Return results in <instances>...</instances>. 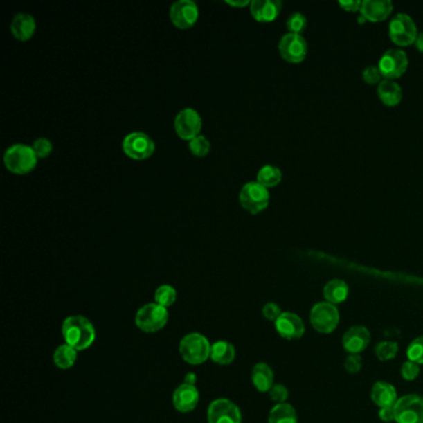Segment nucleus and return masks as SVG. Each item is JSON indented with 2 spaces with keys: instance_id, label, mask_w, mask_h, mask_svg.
<instances>
[{
  "instance_id": "obj_1",
  "label": "nucleus",
  "mask_w": 423,
  "mask_h": 423,
  "mask_svg": "<svg viewBox=\"0 0 423 423\" xmlns=\"http://www.w3.org/2000/svg\"><path fill=\"white\" fill-rule=\"evenodd\" d=\"M62 336L67 345L82 352L95 343V327L86 316H69L62 323Z\"/></svg>"
},
{
  "instance_id": "obj_2",
  "label": "nucleus",
  "mask_w": 423,
  "mask_h": 423,
  "mask_svg": "<svg viewBox=\"0 0 423 423\" xmlns=\"http://www.w3.org/2000/svg\"><path fill=\"white\" fill-rule=\"evenodd\" d=\"M39 158L33 147L26 144H14L4 154V165L10 173L24 175L30 173L37 165Z\"/></svg>"
},
{
  "instance_id": "obj_3",
  "label": "nucleus",
  "mask_w": 423,
  "mask_h": 423,
  "mask_svg": "<svg viewBox=\"0 0 423 423\" xmlns=\"http://www.w3.org/2000/svg\"><path fill=\"white\" fill-rule=\"evenodd\" d=\"M179 352L186 363L201 365L211 355V344L203 334H188L180 341Z\"/></svg>"
},
{
  "instance_id": "obj_4",
  "label": "nucleus",
  "mask_w": 423,
  "mask_h": 423,
  "mask_svg": "<svg viewBox=\"0 0 423 423\" xmlns=\"http://www.w3.org/2000/svg\"><path fill=\"white\" fill-rule=\"evenodd\" d=\"M169 313L159 304L148 303L139 308L136 314V325L144 333H156L167 325Z\"/></svg>"
},
{
  "instance_id": "obj_5",
  "label": "nucleus",
  "mask_w": 423,
  "mask_h": 423,
  "mask_svg": "<svg viewBox=\"0 0 423 423\" xmlns=\"http://www.w3.org/2000/svg\"><path fill=\"white\" fill-rule=\"evenodd\" d=\"M240 204L250 214H260L269 206V189L258 181H250L244 184L240 191Z\"/></svg>"
},
{
  "instance_id": "obj_6",
  "label": "nucleus",
  "mask_w": 423,
  "mask_h": 423,
  "mask_svg": "<svg viewBox=\"0 0 423 423\" xmlns=\"http://www.w3.org/2000/svg\"><path fill=\"white\" fill-rule=\"evenodd\" d=\"M310 324L318 333L330 334L339 325L340 314L336 305L321 302L310 310Z\"/></svg>"
},
{
  "instance_id": "obj_7",
  "label": "nucleus",
  "mask_w": 423,
  "mask_h": 423,
  "mask_svg": "<svg viewBox=\"0 0 423 423\" xmlns=\"http://www.w3.org/2000/svg\"><path fill=\"white\" fill-rule=\"evenodd\" d=\"M395 422L423 423V397L410 393L397 399L393 406Z\"/></svg>"
},
{
  "instance_id": "obj_8",
  "label": "nucleus",
  "mask_w": 423,
  "mask_h": 423,
  "mask_svg": "<svg viewBox=\"0 0 423 423\" xmlns=\"http://www.w3.org/2000/svg\"><path fill=\"white\" fill-rule=\"evenodd\" d=\"M388 35L395 44L408 46L416 42L417 26L410 15L399 12L391 19L388 24Z\"/></svg>"
},
{
  "instance_id": "obj_9",
  "label": "nucleus",
  "mask_w": 423,
  "mask_h": 423,
  "mask_svg": "<svg viewBox=\"0 0 423 423\" xmlns=\"http://www.w3.org/2000/svg\"><path fill=\"white\" fill-rule=\"evenodd\" d=\"M122 148L125 155L133 161H147L154 154V141L145 133L133 132L123 139Z\"/></svg>"
},
{
  "instance_id": "obj_10",
  "label": "nucleus",
  "mask_w": 423,
  "mask_h": 423,
  "mask_svg": "<svg viewBox=\"0 0 423 423\" xmlns=\"http://www.w3.org/2000/svg\"><path fill=\"white\" fill-rule=\"evenodd\" d=\"M174 128L178 137L190 142L191 139L200 136V131L203 128L201 116L194 108H184L177 114Z\"/></svg>"
},
{
  "instance_id": "obj_11",
  "label": "nucleus",
  "mask_w": 423,
  "mask_h": 423,
  "mask_svg": "<svg viewBox=\"0 0 423 423\" xmlns=\"http://www.w3.org/2000/svg\"><path fill=\"white\" fill-rule=\"evenodd\" d=\"M382 78L395 80L402 76L408 67V57L404 50L388 48L379 61Z\"/></svg>"
},
{
  "instance_id": "obj_12",
  "label": "nucleus",
  "mask_w": 423,
  "mask_h": 423,
  "mask_svg": "<svg viewBox=\"0 0 423 423\" xmlns=\"http://www.w3.org/2000/svg\"><path fill=\"white\" fill-rule=\"evenodd\" d=\"M280 56L283 60L291 64H299L305 60V56L308 53V45L300 34H292L288 33L282 36L278 44Z\"/></svg>"
},
{
  "instance_id": "obj_13",
  "label": "nucleus",
  "mask_w": 423,
  "mask_h": 423,
  "mask_svg": "<svg viewBox=\"0 0 423 423\" xmlns=\"http://www.w3.org/2000/svg\"><path fill=\"white\" fill-rule=\"evenodd\" d=\"M169 17L174 26L180 30H188L199 20V8L191 0H179L170 8Z\"/></svg>"
},
{
  "instance_id": "obj_14",
  "label": "nucleus",
  "mask_w": 423,
  "mask_h": 423,
  "mask_svg": "<svg viewBox=\"0 0 423 423\" xmlns=\"http://www.w3.org/2000/svg\"><path fill=\"white\" fill-rule=\"evenodd\" d=\"M209 423H241L242 416L239 406L227 399H214L208 408Z\"/></svg>"
},
{
  "instance_id": "obj_15",
  "label": "nucleus",
  "mask_w": 423,
  "mask_h": 423,
  "mask_svg": "<svg viewBox=\"0 0 423 423\" xmlns=\"http://www.w3.org/2000/svg\"><path fill=\"white\" fill-rule=\"evenodd\" d=\"M276 330L282 338L287 340L299 339L303 336L305 325L300 316L292 312H283L280 318L274 322Z\"/></svg>"
},
{
  "instance_id": "obj_16",
  "label": "nucleus",
  "mask_w": 423,
  "mask_h": 423,
  "mask_svg": "<svg viewBox=\"0 0 423 423\" xmlns=\"http://www.w3.org/2000/svg\"><path fill=\"white\" fill-rule=\"evenodd\" d=\"M200 393L195 385L181 384L173 393V405L177 411L188 413L197 408Z\"/></svg>"
},
{
  "instance_id": "obj_17",
  "label": "nucleus",
  "mask_w": 423,
  "mask_h": 423,
  "mask_svg": "<svg viewBox=\"0 0 423 423\" xmlns=\"http://www.w3.org/2000/svg\"><path fill=\"white\" fill-rule=\"evenodd\" d=\"M371 335L368 328L361 325H355L346 330L343 336V346L349 354L363 352L370 344Z\"/></svg>"
},
{
  "instance_id": "obj_18",
  "label": "nucleus",
  "mask_w": 423,
  "mask_h": 423,
  "mask_svg": "<svg viewBox=\"0 0 423 423\" xmlns=\"http://www.w3.org/2000/svg\"><path fill=\"white\" fill-rule=\"evenodd\" d=\"M282 3L280 0H253L251 1V15L260 23H271L278 18Z\"/></svg>"
},
{
  "instance_id": "obj_19",
  "label": "nucleus",
  "mask_w": 423,
  "mask_h": 423,
  "mask_svg": "<svg viewBox=\"0 0 423 423\" xmlns=\"http://www.w3.org/2000/svg\"><path fill=\"white\" fill-rule=\"evenodd\" d=\"M393 10V4L390 0H363L360 8L363 18L372 23L388 19Z\"/></svg>"
},
{
  "instance_id": "obj_20",
  "label": "nucleus",
  "mask_w": 423,
  "mask_h": 423,
  "mask_svg": "<svg viewBox=\"0 0 423 423\" xmlns=\"http://www.w3.org/2000/svg\"><path fill=\"white\" fill-rule=\"evenodd\" d=\"M36 30L35 19L30 14L19 12L12 20L10 31L19 42H29Z\"/></svg>"
},
{
  "instance_id": "obj_21",
  "label": "nucleus",
  "mask_w": 423,
  "mask_h": 423,
  "mask_svg": "<svg viewBox=\"0 0 423 423\" xmlns=\"http://www.w3.org/2000/svg\"><path fill=\"white\" fill-rule=\"evenodd\" d=\"M371 399L380 408L393 407L397 402L396 388L386 381H377L371 388Z\"/></svg>"
},
{
  "instance_id": "obj_22",
  "label": "nucleus",
  "mask_w": 423,
  "mask_h": 423,
  "mask_svg": "<svg viewBox=\"0 0 423 423\" xmlns=\"http://www.w3.org/2000/svg\"><path fill=\"white\" fill-rule=\"evenodd\" d=\"M251 380L260 393H269L274 385L273 370L271 369L269 363H256L251 372Z\"/></svg>"
},
{
  "instance_id": "obj_23",
  "label": "nucleus",
  "mask_w": 423,
  "mask_h": 423,
  "mask_svg": "<svg viewBox=\"0 0 423 423\" xmlns=\"http://www.w3.org/2000/svg\"><path fill=\"white\" fill-rule=\"evenodd\" d=\"M377 95L384 105L396 106L402 100V89L393 80H382L377 87Z\"/></svg>"
},
{
  "instance_id": "obj_24",
  "label": "nucleus",
  "mask_w": 423,
  "mask_h": 423,
  "mask_svg": "<svg viewBox=\"0 0 423 423\" xmlns=\"http://www.w3.org/2000/svg\"><path fill=\"white\" fill-rule=\"evenodd\" d=\"M323 294H324L325 302L338 305V304L344 303L348 298L349 286L346 285L345 280H329L328 283L324 287V289H323Z\"/></svg>"
},
{
  "instance_id": "obj_25",
  "label": "nucleus",
  "mask_w": 423,
  "mask_h": 423,
  "mask_svg": "<svg viewBox=\"0 0 423 423\" xmlns=\"http://www.w3.org/2000/svg\"><path fill=\"white\" fill-rule=\"evenodd\" d=\"M235 348L231 343L225 340H219L211 344L210 359L219 365H230L235 360Z\"/></svg>"
},
{
  "instance_id": "obj_26",
  "label": "nucleus",
  "mask_w": 423,
  "mask_h": 423,
  "mask_svg": "<svg viewBox=\"0 0 423 423\" xmlns=\"http://www.w3.org/2000/svg\"><path fill=\"white\" fill-rule=\"evenodd\" d=\"M297 413L289 404H277L269 412V423H297Z\"/></svg>"
},
{
  "instance_id": "obj_27",
  "label": "nucleus",
  "mask_w": 423,
  "mask_h": 423,
  "mask_svg": "<svg viewBox=\"0 0 423 423\" xmlns=\"http://www.w3.org/2000/svg\"><path fill=\"white\" fill-rule=\"evenodd\" d=\"M78 360V350L72 346L64 344L54 352V363L59 369L67 370L72 368Z\"/></svg>"
},
{
  "instance_id": "obj_28",
  "label": "nucleus",
  "mask_w": 423,
  "mask_h": 423,
  "mask_svg": "<svg viewBox=\"0 0 423 423\" xmlns=\"http://www.w3.org/2000/svg\"><path fill=\"white\" fill-rule=\"evenodd\" d=\"M282 180V172L278 167L274 165H264L257 173V181L263 185L264 188H273L278 185Z\"/></svg>"
},
{
  "instance_id": "obj_29",
  "label": "nucleus",
  "mask_w": 423,
  "mask_h": 423,
  "mask_svg": "<svg viewBox=\"0 0 423 423\" xmlns=\"http://www.w3.org/2000/svg\"><path fill=\"white\" fill-rule=\"evenodd\" d=\"M177 297H178V294H177L175 288L169 286V285H163V286L158 287L156 291H155V303L159 304L164 308L172 307L177 302Z\"/></svg>"
},
{
  "instance_id": "obj_30",
  "label": "nucleus",
  "mask_w": 423,
  "mask_h": 423,
  "mask_svg": "<svg viewBox=\"0 0 423 423\" xmlns=\"http://www.w3.org/2000/svg\"><path fill=\"white\" fill-rule=\"evenodd\" d=\"M399 352V344L395 341H381L375 348L376 357L381 361H388L396 358Z\"/></svg>"
},
{
  "instance_id": "obj_31",
  "label": "nucleus",
  "mask_w": 423,
  "mask_h": 423,
  "mask_svg": "<svg viewBox=\"0 0 423 423\" xmlns=\"http://www.w3.org/2000/svg\"><path fill=\"white\" fill-rule=\"evenodd\" d=\"M210 150H211V144H210L209 139L201 134L191 139L189 142V150L192 155L199 156V158H203L205 155L209 154Z\"/></svg>"
},
{
  "instance_id": "obj_32",
  "label": "nucleus",
  "mask_w": 423,
  "mask_h": 423,
  "mask_svg": "<svg viewBox=\"0 0 423 423\" xmlns=\"http://www.w3.org/2000/svg\"><path fill=\"white\" fill-rule=\"evenodd\" d=\"M307 18L302 12H293L289 15V18L287 19V29L292 34H300L303 33L304 29L307 28Z\"/></svg>"
},
{
  "instance_id": "obj_33",
  "label": "nucleus",
  "mask_w": 423,
  "mask_h": 423,
  "mask_svg": "<svg viewBox=\"0 0 423 423\" xmlns=\"http://www.w3.org/2000/svg\"><path fill=\"white\" fill-rule=\"evenodd\" d=\"M407 358L410 361L423 365V335L410 343L407 348Z\"/></svg>"
},
{
  "instance_id": "obj_34",
  "label": "nucleus",
  "mask_w": 423,
  "mask_h": 423,
  "mask_svg": "<svg viewBox=\"0 0 423 423\" xmlns=\"http://www.w3.org/2000/svg\"><path fill=\"white\" fill-rule=\"evenodd\" d=\"M31 147H33V150L35 152L36 156L39 159L48 158L54 150V145L48 138H37Z\"/></svg>"
},
{
  "instance_id": "obj_35",
  "label": "nucleus",
  "mask_w": 423,
  "mask_h": 423,
  "mask_svg": "<svg viewBox=\"0 0 423 423\" xmlns=\"http://www.w3.org/2000/svg\"><path fill=\"white\" fill-rule=\"evenodd\" d=\"M420 365L413 361L407 360L405 363H402V368H401V376L405 379L406 381H412L415 379H417V376L420 375Z\"/></svg>"
},
{
  "instance_id": "obj_36",
  "label": "nucleus",
  "mask_w": 423,
  "mask_h": 423,
  "mask_svg": "<svg viewBox=\"0 0 423 423\" xmlns=\"http://www.w3.org/2000/svg\"><path fill=\"white\" fill-rule=\"evenodd\" d=\"M381 72H380V69H379V66H368V67H365L363 71V80L366 82V84H380L382 80Z\"/></svg>"
},
{
  "instance_id": "obj_37",
  "label": "nucleus",
  "mask_w": 423,
  "mask_h": 423,
  "mask_svg": "<svg viewBox=\"0 0 423 423\" xmlns=\"http://www.w3.org/2000/svg\"><path fill=\"white\" fill-rule=\"evenodd\" d=\"M269 397L274 402L277 404H286L289 393H288V388L282 385V384H276L273 385V388L269 390Z\"/></svg>"
},
{
  "instance_id": "obj_38",
  "label": "nucleus",
  "mask_w": 423,
  "mask_h": 423,
  "mask_svg": "<svg viewBox=\"0 0 423 423\" xmlns=\"http://www.w3.org/2000/svg\"><path fill=\"white\" fill-rule=\"evenodd\" d=\"M344 368L349 374H358L363 368V358L359 354H349L345 359Z\"/></svg>"
},
{
  "instance_id": "obj_39",
  "label": "nucleus",
  "mask_w": 423,
  "mask_h": 423,
  "mask_svg": "<svg viewBox=\"0 0 423 423\" xmlns=\"http://www.w3.org/2000/svg\"><path fill=\"white\" fill-rule=\"evenodd\" d=\"M263 316L267 319V321H271V322H276L278 318H280V314L283 313L282 310H280V305L276 303H267L264 307H263L262 309Z\"/></svg>"
},
{
  "instance_id": "obj_40",
  "label": "nucleus",
  "mask_w": 423,
  "mask_h": 423,
  "mask_svg": "<svg viewBox=\"0 0 423 423\" xmlns=\"http://www.w3.org/2000/svg\"><path fill=\"white\" fill-rule=\"evenodd\" d=\"M363 1H359V0H340L339 6L346 10V12H358L361 8Z\"/></svg>"
},
{
  "instance_id": "obj_41",
  "label": "nucleus",
  "mask_w": 423,
  "mask_h": 423,
  "mask_svg": "<svg viewBox=\"0 0 423 423\" xmlns=\"http://www.w3.org/2000/svg\"><path fill=\"white\" fill-rule=\"evenodd\" d=\"M379 418L384 422H391L395 421V411L393 407H386V408H380L379 411Z\"/></svg>"
},
{
  "instance_id": "obj_42",
  "label": "nucleus",
  "mask_w": 423,
  "mask_h": 423,
  "mask_svg": "<svg viewBox=\"0 0 423 423\" xmlns=\"http://www.w3.org/2000/svg\"><path fill=\"white\" fill-rule=\"evenodd\" d=\"M227 6H235V8H244V6H251L250 0H244V1H231L227 0Z\"/></svg>"
},
{
  "instance_id": "obj_43",
  "label": "nucleus",
  "mask_w": 423,
  "mask_h": 423,
  "mask_svg": "<svg viewBox=\"0 0 423 423\" xmlns=\"http://www.w3.org/2000/svg\"><path fill=\"white\" fill-rule=\"evenodd\" d=\"M415 45H416V48H417L418 51L423 53V31L418 33L417 37H416V42H415Z\"/></svg>"
},
{
  "instance_id": "obj_44",
  "label": "nucleus",
  "mask_w": 423,
  "mask_h": 423,
  "mask_svg": "<svg viewBox=\"0 0 423 423\" xmlns=\"http://www.w3.org/2000/svg\"><path fill=\"white\" fill-rule=\"evenodd\" d=\"M185 384H190V385H195V382H197V375L195 374H192V372H189L188 375L185 376Z\"/></svg>"
},
{
  "instance_id": "obj_45",
  "label": "nucleus",
  "mask_w": 423,
  "mask_h": 423,
  "mask_svg": "<svg viewBox=\"0 0 423 423\" xmlns=\"http://www.w3.org/2000/svg\"><path fill=\"white\" fill-rule=\"evenodd\" d=\"M365 21H366V19L363 18V15H360L359 17V23L361 24V23H365Z\"/></svg>"
}]
</instances>
